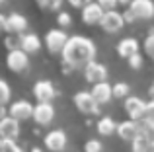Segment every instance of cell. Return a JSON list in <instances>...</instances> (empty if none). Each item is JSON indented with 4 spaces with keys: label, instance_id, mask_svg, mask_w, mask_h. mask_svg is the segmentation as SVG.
<instances>
[{
    "label": "cell",
    "instance_id": "d4e9b609",
    "mask_svg": "<svg viewBox=\"0 0 154 152\" xmlns=\"http://www.w3.org/2000/svg\"><path fill=\"white\" fill-rule=\"evenodd\" d=\"M102 150H103V144L98 138H90V141H86V144H84V152H102Z\"/></svg>",
    "mask_w": 154,
    "mask_h": 152
},
{
    "label": "cell",
    "instance_id": "f546056e",
    "mask_svg": "<svg viewBox=\"0 0 154 152\" xmlns=\"http://www.w3.org/2000/svg\"><path fill=\"white\" fill-rule=\"evenodd\" d=\"M144 119H148V121L154 123V99L146 102V113H144Z\"/></svg>",
    "mask_w": 154,
    "mask_h": 152
},
{
    "label": "cell",
    "instance_id": "3957f363",
    "mask_svg": "<svg viewBox=\"0 0 154 152\" xmlns=\"http://www.w3.org/2000/svg\"><path fill=\"white\" fill-rule=\"evenodd\" d=\"M125 111L131 121H143L144 113H146V102L139 96H129L125 99Z\"/></svg>",
    "mask_w": 154,
    "mask_h": 152
},
{
    "label": "cell",
    "instance_id": "60d3db41",
    "mask_svg": "<svg viewBox=\"0 0 154 152\" xmlns=\"http://www.w3.org/2000/svg\"><path fill=\"white\" fill-rule=\"evenodd\" d=\"M2 144H4V141H2V138H0V152H2Z\"/></svg>",
    "mask_w": 154,
    "mask_h": 152
},
{
    "label": "cell",
    "instance_id": "f1b7e54d",
    "mask_svg": "<svg viewBox=\"0 0 154 152\" xmlns=\"http://www.w3.org/2000/svg\"><path fill=\"white\" fill-rule=\"evenodd\" d=\"M129 66H131V68H140V66H143V57H140V55L139 53H137V55H133V57L131 59H129Z\"/></svg>",
    "mask_w": 154,
    "mask_h": 152
},
{
    "label": "cell",
    "instance_id": "8992f818",
    "mask_svg": "<svg viewBox=\"0 0 154 152\" xmlns=\"http://www.w3.org/2000/svg\"><path fill=\"white\" fill-rule=\"evenodd\" d=\"M6 65L12 72H22L29 66V57H27L26 51L22 49H14V51H8L6 55Z\"/></svg>",
    "mask_w": 154,
    "mask_h": 152
},
{
    "label": "cell",
    "instance_id": "ab89813d",
    "mask_svg": "<svg viewBox=\"0 0 154 152\" xmlns=\"http://www.w3.org/2000/svg\"><path fill=\"white\" fill-rule=\"evenodd\" d=\"M31 152H43L41 148H37V146H35V148H31Z\"/></svg>",
    "mask_w": 154,
    "mask_h": 152
},
{
    "label": "cell",
    "instance_id": "ba28073f",
    "mask_svg": "<svg viewBox=\"0 0 154 152\" xmlns=\"http://www.w3.org/2000/svg\"><path fill=\"white\" fill-rule=\"evenodd\" d=\"M33 96L37 98V103H51V99L57 96V90L51 80H39L33 84Z\"/></svg>",
    "mask_w": 154,
    "mask_h": 152
},
{
    "label": "cell",
    "instance_id": "5b68a950",
    "mask_svg": "<svg viewBox=\"0 0 154 152\" xmlns=\"http://www.w3.org/2000/svg\"><path fill=\"white\" fill-rule=\"evenodd\" d=\"M33 103H29L27 99H16L8 107V115L14 117L16 121H26V119L33 117Z\"/></svg>",
    "mask_w": 154,
    "mask_h": 152
},
{
    "label": "cell",
    "instance_id": "e0dca14e",
    "mask_svg": "<svg viewBox=\"0 0 154 152\" xmlns=\"http://www.w3.org/2000/svg\"><path fill=\"white\" fill-rule=\"evenodd\" d=\"M117 53H119V57H123V59L129 61L133 55L139 53V41H137L135 37H123L117 43Z\"/></svg>",
    "mask_w": 154,
    "mask_h": 152
},
{
    "label": "cell",
    "instance_id": "2e32d148",
    "mask_svg": "<svg viewBox=\"0 0 154 152\" xmlns=\"http://www.w3.org/2000/svg\"><path fill=\"white\" fill-rule=\"evenodd\" d=\"M117 135H119L123 141L133 142V141H135V138L140 135V131H139V121H131V119H127V121L117 123Z\"/></svg>",
    "mask_w": 154,
    "mask_h": 152
},
{
    "label": "cell",
    "instance_id": "7c38bea8",
    "mask_svg": "<svg viewBox=\"0 0 154 152\" xmlns=\"http://www.w3.org/2000/svg\"><path fill=\"white\" fill-rule=\"evenodd\" d=\"M26 29H27L26 16H22L20 12H12L6 16V31L10 35H23Z\"/></svg>",
    "mask_w": 154,
    "mask_h": 152
},
{
    "label": "cell",
    "instance_id": "484cf974",
    "mask_svg": "<svg viewBox=\"0 0 154 152\" xmlns=\"http://www.w3.org/2000/svg\"><path fill=\"white\" fill-rule=\"evenodd\" d=\"M57 22H59V26H60V29L63 27H66V26H70V22H72V18H70V14L68 12H64V10H60L59 14H57Z\"/></svg>",
    "mask_w": 154,
    "mask_h": 152
},
{
    "label": "cell",
    "instance_id": "ac0fdd59",
    "mask_svg": "<svg viewBox=\"0 0 154 152\" xmlns=\"http://www.w3.org/2000/svg\"><path fill=\"white\" fill-rule=\"evenodd\" d=\"M92 96H94V99L102 105V103H109L113 98V86L109 82H102V84H96L94 88H92Z\"/></svg>",
    "mask_w": 154,
    "mask_h": 152
},
{
    "label": "cell",
    "instance_id": "7402d4cb",
    "mask_svg": "<svg viewBox=\"0 0 154 152\" xmlns=\"http://www.w3.org/2000/svg\"><path fill=\"white\" fill-rule=\"evenodd\" d=\"M139 131H140V135H144L146 138L154 141V123L152 121H148V119L139 121Z\"/></svg>",
    "mask_w": 154,
    "mask_h": 152
},
{
    "label": "cell",
    "instance_id": "8d00e7d4",
    "mask_svg": "<svg viewBox=\"0 0 154 152\" xmlns=\"http://www.w3.org/2000/svg\"><path fill=\"white\" fill-rule=\"evenodd\" d=\"M39 6H41V8H51V2H47V0H41V2H39Z\"/></svg>",
    "mask_w": 154,
    "mask_h": 152
},
{
    "label": "cell",
    "instance_id": "277c9868",
    "mask_svg": "<svg viewBox=\"0 0 154 152\" xmlns=\"http://www.w3.org/2000/svg\"><path fill=\"white\" fill-rule=\"evenodd\" d=\"M68 39H70V37L66 35V31L55 27V29H49V31H47V35H45V45H47V49H49L51 53H63V49H64V45L68 43Z\"/></svg>",
    "mask_w": 154,
    "mask_h": 152
},
{
    "label": "cell",
    "instance_id": "d590c367",
    "mask_svg": "<svg viewBox=\"0 0 154 152\" xmlns=\"http://www.w3.org/2000/svg\"><path fill=\"white\" fill-rule=\"evenodd\" d=\"M4 117H8V109L6 107H0V119H4Z\"/></svg>",
    "mask_w": 154,
    "mask_h": 152
},
{
    "label": "cell",
    "instance_id": "cb8c5ba5",
    "mask_svg": "<svg viewBox=\"0 0 154 152\" xmlns=\"http://www.w3.org/2000/svg\"><path fill=\"white\" fill-rule=\"evenodd\" d=\"M10 96H12V90H10V86H8V82L0 78V107H4L10 102Z\"/></svg>",
    "mask_w": 154,
    "mask_h": 152
},
{
    "label": "cell",
    "instance_id": "ffe728a7",
    "mask_svg": "<svg viewBox=\"0 0 154 152\" xmlns=\"http://www.w3.org/2000/svg\"><path fill=\"white\" fill-rule=\"evenodd\" d=\"M98 133L100 135H103V137H109V135H113V133H117V123L113 121L111 117H102L98 121Z\"/></svg>",
    "mask_w": 154,
    "mask_h": 152
},
{
    "label": "cell",
    "instance_id": "9a60e30c",
    "mask_svg": "<svg viewBox=\"0 0 154 152\" xmlns=\"http://www.w3.org/2000/svg\"><path fill=\"white\" fill-rule=\"evenodd\" d=\"M31 119L37 125H49L55 119V107H53V103H37L33 107V117Z\"/></svg>",
    "mask_w": 154,
    "mask_h": 152
},
{
    "label": "cell",
    "instance_id": "836d02e7",
    "mask_svg": "<svg viewBox=\"0 0 154 152\" xmlns=\"http://www.w3.org/2000/svg\"><path fill=\"white\" fill-rule=\"evenodd\" d=\"M70 4H72L74 8H80V6L84 8V4H86V2H82V0H70Z\"/></svg>",
    "mask_w": 154,
    "mask_h": 152
},
{
    "label": "cell",
    "instance_id": "4dcf8cb0",
    "mask_svg": "<svg viewBox=\"0 0 154 152\" xmlns=\"http://www.w3.org/2000/svg\"><path fill=\"white\" fill-rule=\"evenodd\" d=\"M100 6L103 8V12H111V10H115L117 2L115 0H100Z\"/></svg>",
    "mask_w": 154,
    "mask_h": 152
},
{
    "label": "cell",
    "instance_id": "44dd1931",
    "mask_svg": "<svg viewBox=\"0 0 154 152\" xmlns=\"http://www.w3.org/2000/svg\"><path fill=\"white\" fill-rule=\"evenodd\" d=\"M150 142H152L150 138H146L144 135H139V137L131 142L133 152H148V148H150Z\"/></svg>",
    "mask_w": 154,
    "mask_h": 152
},
{
    "label": "cell",
    "instance_id": "e575fe53",
    "mask_svg": "<svg viewBox=\"0 0 154 152\" xmlns=\"http://www.w3.org/2000/svg\"><path fill=\"white\" fill-rule=\"evenodd\" d=\"M60 6H63V2H60V0H55V2H51V8H53V10H59Z\"/></svg>",
    "mask_w": 154,
    "mask_h": 152
},
{
    "label": "cell",
    "instance_id": "603a6c76",
    "mask_svg": "<svg viewBox=\"0 0 154 152\" xmlns=\"http://www.w3.org/2000/svg\"><path fill=\"white\" fill-rule=\"evenodd\" d=\"M129 92H131V88H129L127 82H117L113 84V98H121V99H127L129 98Z\"/></svg>",
    "mask_w": 154,
    "mask_h": 152
},
{
    "label": "cell",
    "instance_id": "d6a6232c",
    "mask_svg": "<svg viewBox=\"0 0 154 152\" xmlns=\"http://www.w3.org/2000/svg\"><path fill=\"white\" fill-rule=\"evenodd\" d=\"M0 31H6V16L0 14Z\"/></svg>",
    "mask_w": 154,
    "mask_h": 152
},
{
    "label": "cell",
    "instance_id": "8fae6325",
    "mask_svg": "<svg viewBox=\"0 0 154 152\" xmlns=\"http://www.w3.org/2000/svg\"><path fill=\"white\" fill-rule=\"evenodd\" d=\"M103 8L100 6V2H86L82 8V20L84 23H88V26H96V23L102 22L103 18Z\"/></svg>",
    "mask_w": 154,
    "mask_h": 152
},
{
    "label": "cell",
    "instance_id": "4fadbf2b",
    "mask_svg": "<svg viewBox=\"0 0 154 152\" xmlns=\"http://www.w3.org/2000/svg\"><path fill=\"white\" fill-rule=\"evenodd\" d=\"M129 10L133 12L137 20H150L154 18V2L152 0H133L129 4Z\"/></svg>",
    "mask_w": 154,
    "mask_h": 152
},
{
    "label": "cell",
    "instance_id": "83f0119b",
    "mask_svg": "<svg viewBox=\"0 0 154 152\" xmlns=\"http://www.w3.org/2000/svg\"><path fill=\"white\" fill-rule=\"evenodd\" d=\"M144 51H146V53L154 59V29H152V33L144 39Z\"/></svg>",
    "mask_w": 154,
    "mask_h": 152
},
{
    "label": "cell",
    "instance_id": "52a82bcc",
    "mask_svg": "<svg viewBox=\"0 0 154 152\" xmlns=\"http://www.w3.org/2000/svg\"><path fill=\"white\" fill-rule=\"evenodd\" d=\"M100 26H102L103 31H107V33H117L119 29H123L125 26V18L121 12L117 10H111V12H105L102 22H100Z\"/></svg>",
    "mask_w": 154,
    "mask_h": 152
},
{
    "label": "cell",
    "instance_id": "d6986e66",
    "mask_svg": "<svg viewBox=\"0 0 154 152\" xmlns=\"http://www.w3.org/2000/svg\"><path fill=\"white\" fill-rule=\"evenodd\" d=\"M20 49L26 51L27 55L37 53V51L41 49V39H39V35H35V33H23L22 39H20Z\"/></svg>",
    "mask_w": 154,
    "mask_h": 152
},
{
    "label": "cell",
    "instance_id": "f35d334b",
    "mask_svg": "<svg viewBox=\"0 0 154 152\" xmlns=\"http://www.w3.org/2000/svg\"><path fill=\"white\" fill-rule=\"evenodd\" d=\"M150 96H152V99H154V84L150 86Z\"/></svg>",
    "mask_w": 154,
    "mask_h": 152
},
{
    "label": "cell",
    "instance_id": "5bb4252c",
    "mask_svg": "<svg viewBox=\"0 0 154 152\" xmlns=\"http://www.w3.org/2000/svg\"><path fill=\"white\" fill-rule=\"evenodd\" d=\"M20 137V121L14 117H4L0 119V138L2 141H16Z\"/></svg>",
    "mask_w": 154,
    "mask_h": 152
},
{
    "label": "cell",
    "instance_id": "4316f807",
    "mask_svg": "<svg viewBox=\"0 0 154 152\" xmlns=\"http://www.w3.org/2000/svg\"><path fill=\"white\" fill-rule=\"evenodd\" d=\"M2 152H23V148H22V146H20L16 141H4Z\"/></svg>",
    "mask_w": 154,
    "mask_h": 152
},
{
    "label": "cell",
    "instance_id": "1f68e13d",
    "mask_svg": "<svg viewBox=\"0 0 154 152\" xmlns=\"http://www.w3.org/2000/svg\"><path fill=\"white\" fill-rule=\"evenodd\" d=\"M123 18H125V23H131V22H135V16H133V12L131 10H129V8H127V10H125L123 12Z\"/></svg>",
    "mask_w": 154,
    "mask_h": 152
},
{
    "label": "cell",
    "instance_id": "7a4b0ae2",
    "mask_svg": "<svg viewBox=\"0 0 154 152\" xmlns=\"http://www.w3.org/2000/svg\"><path fill=\"white\" fill-rule=\"evenodd\" d=\"M74 103H76V107L86 115H98L100 113V103L94 99L92 92L80 90L78 94H74Z\"/></svg>",
    "mask_w": 154,
    "mask_h": 152
},
{
    "label": "cell",
    "instance_id": "30bf717a",
    "mask_svg": "<svg viewBox=\"0 0 154 152\" xmlns=\"http://www.w3.org/2000/svg\"><path fill=\"white\" fill-rule=\"evenodd\" d=\"M45 146L51 152H63L66 148V133L63 129H53L45 135Z\"/></svg>",
    "mask_w": 154,
    "mask_h": 152
},
{
    "label": "cell",
    "instance_id": "6da1fadb",
    "mask_svg": "<svg viewBox=\"0 0 154 152\" xmlns=\"http://www.w3.org/2000/svg\"><path fill=\"white\" fill-rule=\"evenodd\" d=\"M96 43L86 35H72L63 49V62L64 70L72 68H86L96 59Z\"/></svg>",
    "mask_w": 154,
    "mask_h": 152
},
{
    "label": "cell",
    "instance_id": "74e56055",
    "mask_svg": "<svg viewBox=\"0 0 154 152\" xmlns=\"http://www.w3.org/2000/svg\"><path fill=\"white\" fill-rule=\"evenodd\" d=\"M148 152H154V141L150 142V148H148Z\"/></svg>",
    "mask_w": 154,
    "mask_h": 152
},
{
    "label": "cell",
    "instance_id": "9c48e42d",
    "mask_svg": "<svg viewBox=\"0 0 154 152\" xmlns=\"http://www.w3.org/2000/svg\"><path fill=\"white\" fill-rule=\"evenodd\" d=\"M84 78L88 80L90 84H102V82H107V68L102 65V62H90V65L84 68Z\"/></svg>",
    "mask_w": 154,
    "mask_h": 152
}]
</instances>
